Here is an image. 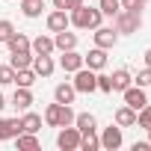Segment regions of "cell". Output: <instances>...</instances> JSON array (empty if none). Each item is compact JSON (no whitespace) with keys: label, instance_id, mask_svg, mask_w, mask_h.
I'll list each match as a JSON object with an SVG mask.
<instances>
[{"label":"cell","instance_id":"cell-1","mask_svg":"<svg viewBox=\"0 0 151 151\" xmlns=\"http://www.w3.org/2000/svg\"><path fill=\"white\" fill-rule=\"evenodd\" d=\"M68 18H71V24L77 27V30H98L101 27V9H95V6H77V9H71L68 12Z\"/></svg>","mask_w":151,"mask_h":151},{"label":"cell","instance_id":"cell-2","mask_svg":"<svg viewBox=\"0 0 151 151\" xmlns=\"http://www.w3.org/2000/svg\"><path fill=\"white\" fill-rule=\"evenodd\" d=\"M45 124H50V127L74 124V110H71V104H59V101L47 104V110H45Z\"/></svg>","mask_w":151,"mask_h":151},{"label":"cell","instance_id":"cell-3","mask_svg":"<svg viewBox=\"0 0 151 151\" xmlns=\"http://www.w3.org/2000/svg\"><path fill=\"white\" fill-rule=\"evenodd\" d=\"M74 89H77V92H95L98 89V71H92V68H77V71H74V83H71Z\"/></svg>","mask_w":151,"mask_h":151},{"label":"cell","instance_id":"cell-4","mask_svg":"<svg viewBox=\"0 0 151 151\" xmlns=\"http://www.w3.org/2000/svg\"><path fill=\"white\" fill-rule=\"evenodd\" d=\"M142 27V15L130 12V9H119L116 15V33H136Z\"/></svg>","mask_w":151,"mask_h":151},{"label":"cell","instance_id":"cell-5","mask_svg":"<svg viewBox=\"0 0 151 151\" xmlns=\"http://www.w3.org/2000/svg\"><path fill=\"white\" fill-rule=\"evenodd\" d=\"M80 139H83V133H80L77 127L65 124V127L59 130V136H56V145H59L62 151H77V148H80Z\"/></svg>","mask_w":151,"mask_h":151},{"label":"cell","instance_id":"cell-6","mask_svg":"<svg viewBox=\"0 0 151 151\" xmlns=\"http://www.w3.org/2000/svg\"><path fill=\"white\" fill-rule=\"evenodd\" d=\"M30 68L36 71V77H50V74H53V68H56V62L50 59V53H36Z\"/></svg>","mask_w":151,"mask_h":151},{"label":"cell","instance_id":"cell-7","mask_svg":"<svg viewBox=\"0 0 151 151\" xmlns=\"http://www.w3.org/2000/svg\"><path fill=\"white\" fill-rule=\"evenodd\" d=\"M101 148H107V151L122 148V127H119V124L104 127V133H101Z\"/></svg>","mask_w":151,"mask_h":151},{"label":"cell","instance_id":"cell-8","mask_svg":"<svg viewBox=\"0 0 151 151\" xmlns=\"http://www.w3.org/2000/svg\"><path fill=\"white\" fill-rule=\"evenodd\" d=\"M124 104H127L130 110H142V107L148 104L145 89H142V86H127V89H124Z\"/></svg>","mask_w":151,"mask_h":151},{"label":"cell","instance_id":"cell-9","mask_svg":"<svg viewBox=\"0 0 151 151\" xmlns=\"http://www.w3.org/2000/svg\"><path fill=\"white\" fill-rule=\"evenodd\" d=\"M59 68L68 71V74H74L77 68H83V53H77V50H62V56H59Z\"/></svg>","mask_w":151,"mask_h":151},{"label":"cell","instance_id":"cell-10","mask_svg":"<svg viewBox=\"0 0 151 151\" xmlns=\"http://www.w3.org/2000/svg\"><path fill=\"white\" fill-rule=\"evenodd\" d=\"M116 42H119V33H116L113 27H98V30H95V47H104V50H110Z\"/></svg>","mask_w":151,"mask_h":151},{"label":"cell","instance_id":"cell-11","mask_svg":"<svg viewBox=\"0 0 151 151\" xmlns=\"http://www.w3.org/2000/svg\"><path fill=\"white\" fill-rule=\"evenodd\" d=\"M83 65L92 68V71H101V68L107 65V50H104V47H92V50L83 56Z\"/></svg>","mask_w":151,"mask_h":151},{"label":"cell","instance_id":"cell-12","mask_svg":"<svg viewBox=\"0 0 151 151\" xmlns=\"http://www.w3.org/2000/svg\"><path fill=\"white\" fill-rule=\"evenodd\" d=\"M68 24H71V18H68V12H62V9H53V12L47 15V30H50V33L68 30Z\"/></svg>","mask_w":151,"mask_h":151},{"label":"cell","instance_id":"cell-13","mask_svg":"<svg viewBox=\"0 0 151 151\" xmlns=\"http://www.w3.org/2000/svg\"><path fill=\"white\" fill-rule=\"evenodd\" d=\"M53 45H56V50H74V47H77V33L59 30V33L53 36Z\"/></svg>","mask_w":151,"mask_h":151},{"label":"cell","instance_id":"cell-14","mask_svg":"<svg viewBox=\"0 0 151 151\" xmlns=\"http://www.w3.org/2000/svg\"><path fill=\"white\" fill-rule=\"evenodd\" d=\"M21 133V119H0V139H15Z\"/></svg>","mask_w":151,"mask_h":151},{"label":"cell","instance_id":"cell-15","mask_svg":"<svg viewBox=\"0 0 151 151\" xmlns=\"http://www.w3.org/2000/svg\"><path fill=\"white\" fill-rule=\"evenodd\" d=\"M74 127H77L80 133H95L98 122H95L92 113H77V116H74Z\"/></svg>","mask_w":151,"mask_h":151},{"label":"cell","instance_id":"cell-16","mask_svg":"<svg viewBox=\"0 0 151 151\" xmlns=\"http://www.w3.org/2000/svg\"><path fill=\"white\" fill-rule=\"evenodd\" d=\"M42 130V116L39 113H24L21 116V133H39Z\"/></svg>","mask_w":151,"mask_h":151},{"label":"cell","instance_id":"cell-17","mask_svg":"<svg viewBox=\"0 0 151 151\" xmlns=\"http://www.w3.org/2000/svg\"><path fill=\"white\" fill-rule=\"evenodd\" d=\"M110 80H113V92H124L130 83H133V77H130V71H124V68H119V71H113L110 74Z\"/></svg>","mask_w":151,"mask_h":151},{"label":"cell","instance_id":"cell-18","mask_svg":"<svg viewBox=\"0 0 151 151\" xmlns=\"http://www.w3.org/2000/svg\"><path fill=\"white\" fill-rule=\"evenodd\" d=\"M74 95H77V89L71 83H59L53 89V101H59V104H74Z\"/></svg>","mask_w":151,"mask_h":151},{"label":"cell","instance_id":"cell-19","mask_svg":"<svg viewBox=\"0 0 151 151\" xmlns=\"http://www.w3.org/2000/svg\"><path fill=\"white\" fill-rule=\"evenodd\" d=\"M33 50H12V59H9V65L18 71V68H30L33 65Z\"/></svg>","mask_w":151,"mask_h":151},{"label":"cell","instance_id":"cell-20","mask_svg":"<svg viewBox=\"0 0 151 151\" xmlns=\"http://www.w3.org/2000/svg\"><path fill=\"white\" fill-rule=\"evenodd\" d=\"M30 104H33V92L24 89V86H18L15 95H12V107L15 110H30Z\"/></svg>","mask_w":151,"mask_h":151},{"label":"cell","instance_id":"cell-21","mask_svg":"<svg viewBox=\"0 0 151 151\" xmlns=\"http://www.w3.org/2000/svg\"><path fill=\"white\" fill-rule=\"evenodd\" d=\"M116 124H119V127H133V124H136V110H130L127 104L119 107V110H116Z\"/></svg>","mask_w":151,"mask_h":151},{"label":"cell","instance_id":"cell-22","mask_svg":"<svg viewBox=\"0 0 151 151\" xmlns=\"http://www.w3.org/2000/svg\"><path fill=\"white\" fill-rule=\"evenodd\" d=\"M30 50H33V53H53L56 45H53V39H47V36H36V39L30 42Z\"/></svg>","mask_w":151,"mask_h":151},{"label":"cell","instance_id":"cell-23","mask_svg":"<svg viewBox=\"0 0 151 151\" xmlns=\"http://www.w3.org/2000/svg\"><path fill=\"white\" fill-rule=\"evenodd\" d=\"M15 145H18V151H36L39 148V136L36 133H18Z\"/></svg>","mask_w":151,"mask_h":151},{"label":"cell","instance_id":"cell-24","mask_svg":"<svg viewBox=\"0 0 151 151\" xmlns=\"http://www.w3.org/2000/svg\"><path fill=\"white\" fill-rule=\"evenodd\" d=\"M15 83L24 86V89H30V86L36 83V71H33V68H18V71H15Z\"/></svg>","mask_w":151,"mask_h":151},{"label":"cell","instance_id":"cell-25","mask_svg":"<svg viewBox=\"0 0 151 151\" xmlns=\"http://www.w3.org/2000/svg\"><path fill=\"white\" fill-rule=\"evenodd\" d=\"M42 3H45V0H21V12L27 18H39L42 15Z\"/></svg>","mask_w":151,"mask_h":151},{"label":"cell","instance_id":"cell-26","mask_svg":"<svg viewBox=\"0 0 151 151\" xmlns=\"http://www.w3.org/2000/svg\"><path fill=\"white\" fill-rule=\"evenodd\" d=\"M6 45H9V50H30V39L24 33H12Z\"/></svg>","mask_w":151,"mask_h":151},{"label":"cell","instance_id":"cell-27","mask_svg":"<svg viewBox=\"0 0 151 151\" xmlns=\"http://www.w3.org/2000/svg\"><path fill=\"white\" fill-rule=\"evenodd\" d=\"M98 9H101V15L116 18V15H119V9H122V3H119V0H101V3H98Z\"/></svg>","mask_w":151,"mask_h":151},{"label":"cell","instance_id":"cell-28","mask_svg":"<svg viewBox=\"0 0 151 151\" xmlns=\"http://www.w3.org/2000/svg\"><path fill=\"white\" fill-rule=\"evenodd\" d=\"M136 124H139L142 130H148V127H151V104H145L142 110H136Z\"/></svg>","mask_w":151,"mask_h":151},{"label":"cell","instance_id":"cell-29","mask_svg":"<svg viewBox=\"0 0 151 151\" xmlns=\"http://www.w3.org/2000/svg\"><path fill=\"white\" fill-rule=\"evenodd\" d=\"M80 148H83V151H95V148H101V139H98L95 133H83V139H80Z\"/></svg>","mask_w":151,"mask_h":151},{"label":"cell","instance_id":"cell-30","mask_svg":"<svg viewBox=\"0 0 151 151\" xmlns=\"http://www.w3.org/2000/svg\"><path fill=\"white\" fill-rule=\"evenodd\" d=\"M15 83V68L12 65H0V86H9Z\"/></svg>","mask_w":151,"mask_h":151},{"label":"cell","instance_id":"cell-31","mask_svg":"<svg viewBox=\"0 0 151 151\" xmlns=\"http://www.w3.org/2000/svg\"><path fill=\"white\" fill-rule=\"evenodd\" d=\"M77 6H83V0H53V9H62V12H71Z\"/></svg>","mask_w":151,"mask_h":151},{"label":"cell","instance_id":"cell-32","mask_svg":"<svg viewBox=\"0 0 151 151\" xmlns=\"http://www.w3.org/2000/svg\"><path fill=\"white\" fill-rule=\"evenodd\" d=\"M133 80H136V86H142V89H145V86H151V68L145 65V68H142V71L136 74Z\"/></svg>","mask_w":151,"mask_h":151},{"label":"cell","instance_id":"cell-33","mask_svg":"<svg viewBox=\"0 0 151 151\" xmlns=\"http://www.w3.org/2000/svg\"><path fill=\"white\" fill-rule=\"evenodd\" d=\"M12 33H15V27H12V21H0V42H3V45H6Z\"/></svg>","mask_w":151,"mask_h":151},{"label":"cell","instance_id":"cell-34","mask_svg":"<svg viewBox=\"0 0 151 151\" xmlns=\"http://www.w3.org/2000/svg\"><path fill=\"white\" fill-rule=\"evenodd\" d=\"M119 3H122V9H130V12H142V0H119Z\"/></svg>","mask_w":151,"mask_h":151},{"label":"cell","instance_id":"cell-35","mask_svg":"<svg viewBox=\"0 0 151 151\" xmlns=\"http://www.w3.org/2000/svg\"><path fill=\"white\" fill-rule=\"evenodd\" d=\"M98 89L101 92H113V80L107 77V74H98Z\"/></svg>","mask_w":151,"mask_h":151},{"label":"cell","instance_id":"cell-36","mask_svg":"<svg viewBox=\"0 0 151 151\" xmlns=\"http://www.w3.org/2000/svg\"><path fill=\"white\" fill-rule=\"evenodd\" d=\"M148 148H151L148 142H133V151H148Z\"/></svg>","mask_w":151,"mask_h":151},{"label":"cell","instance_id":"cell-37","mask_svg":"<svg viewBox=\"0 0 151 151\" xmlns=\"http://www.w3.org/2000/svg\"><path fill=\"white\" fill-rule=\"evenodd\" d=\"M145 65H148V68H151V47H148V50H145Z\"/></svg>","mask_w":151,"mask_h":151},{"label":"cell","instance_id":"cell-38","mask_svg":"<svg viewBox=\"0 0 151 151\" xmlns=\"http://www.w3.org/2000/svg\"><path fill=\"white\" fill-rule=\"evenodd\" d=\"M3 107H6V98H3V95H0V110H3Z\"/></svg>","mask_w":151,"mask_h":151},{"label":"cell","instance_id":"cell-39","mask_svg":"<svg viewBox=\"0 0 151 151\" xmlns=\"http://www.w3.org/2000/svg\"><path fill=\"white\" fill-rule=\"evenodd\" d=\"M148 145H151V127H148Z\"/></svg>","mask_w":151,"mask_h":151},{"label":"cell","instance_id":"cell-40","mask_svg":"<svg viewBox=\"0 0 151 151\" xmlns=\"http://www.w3.org/2000/svg\"><path fill=\"white\" fill-rule=\"evenodd\" d=\"M142 3H148V0H142Z\"/></svg>","mask_w":151,"mask_h":151}]
</instances>
